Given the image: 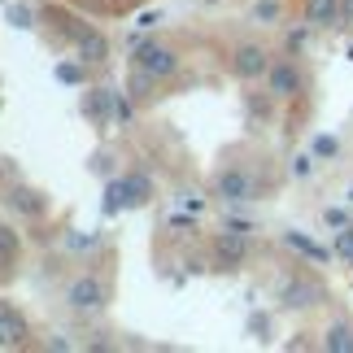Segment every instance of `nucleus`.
I'll return each mask as SVG.
<instances>
[{"label":"nucleus","instance_id":"f257e3e1","mask_svg":"<svg viewBox=\"0 0 353 353\" xmlns=\"http://www.w3.org/2000/svg\"><path fill=\"white\" fill-rule=\"evenodd\" d=\"M214 196L232 201V205H244V201L257 196V179L240 166H227V170H219V179H214Z\"/></svg>","mask_w":353,"mask_h":353},{"label":"nucleus","instance_id":"f03ea898","mask_svg":"<svg viewBox=\"0 0 353 353\" xmlns=\"http://www.w3.org/2000/svg\"><path fill=\"white\" fill-rule=\"evenodd\" d=\"M65 301H70L74 310H101L105 301H110V283L97 279V275H79L70 283V292H65Z\"/></svg>","mask_w":353,"mask_h":353},{"label":"nucleus","instance_id":"7ed1b4c3","mask_svg":"<svg viewBox=\"0 0 353 353\" xmlns=\"http://www.w3.org/2000/svg\"><path fill=\"white\" fill-rule=\"evenodd\" d=\"M135 65L140 70H148V74H157V79H170L174 70H179V57H174V48H166V44H140V52H135Z\"/></svg>","mask_w":353,"mask_h":353},{"label":"nucleus","instance_id":"20e7f679","mask_svg":"<svg viewBox=\"0 0 353 353\" xmlns=\"http://www.w3.org/2000/svg\"><path fill=\"white\" fill-rule=\"evenodd\" d=\"M270 52L262 48V44H240L236 52H232V70H236V79H262L266 70H270Z\"/></svg>","mask_w":353,"mask_h":353},{"label":"nucleus","instance_id":"39448f33","mask_svg":"<svg viewBox=\"0 0 353 353\" xmlns=\"http://www.w3.org/2000/svg\"><path fill=\"white\" fill-rule=\"evenodd\" d=\"M266 92H270L275 101H292L296 92H301V70H296L292 61H275V65L266 70Z\"/></svg>","mask_w":353,"mask_h":353},{"label":"nucleus","instance_id":"423d86ee","mask_svg":"<svg viewBox=\"0 0 353 353\" xmlns=\"http://www.w3.org/2000/svg\"><path fill=\"white\" fill-rule=\"evenodd\" d=\"M74 48H79V61L83 65H101L105 57H110V39H105L101 31H74Z\"/></svg>","mask_w":353,"mask_h":353},{"label":"nucleus","instance_id":"0eeeda50","mask_svg":"<svg viewBox=\"0 0 353 353\" xmlns=\"http://www.w3.org/2000/svg\"><path fill=\"white\" fill-rule=\"evenodd\" d=\"M305 22L310 26H341L345 22V5L341 0H305Z\"/></svg>","mask_w":353,"mask_h":353},{"label":"nucleus","instance_id":"6e6552de","mask_svg":"<svg viewBox=\"0 0 353 353\" xmlns=\"http://www.w3.org/2000/svg\"><path fill=\"white\" fill-rule=\"evenodd\" d=\"M214 249H219V257H223L227 266H236V262H244V253H249V232H236V227H227Z\"/></svg>","mask_w":353,"mask_h":353},{"label":"nucleus","instance_id":"1a4fd4ad","mask_svg":"<svg viewBox=\"0 0 353 353\" xmlns=\"http://www.w3.org/2000/svg\"><path fill=\"white\" fill-rule=\"evenodd\" d=\"M26 341V319L9 301H0V345H22Z\"/></svg>","mask_w":353,"mask_h":353},{"label":"nucleus","instance_id":"9d476101","mask_svg":"<svg viewBox=\"0 0 353 353\" xmlns=\"http://www.w3.org/2000/svg\"><path fill=\"white\" fill-rule=\"evenodd\" d=\"M323 296V288L314 279H288L283 283V305H314Z\"/></svg>","mask_w":353,"mask_h":353},{"label":"nucleus","instance_id":"9b49d317","mask_svg":"<svg viewBox=\"0 0 353 353\" xmlns=\"http://www.w3.org/2000/svg\"><path fill=\"white\" fill-rule=\"evenodd\" d=\"M127 97H131L135 105L153 101V97H157V74H148V70H140V65H131V79H127Z\"/></svg>","mask_w":353,"mask_h":353},{"label":"nucleus","instance_id":"f8f14e48","mask_svg":"<svg viewBox=\"0 0 353 353\" xmlns=\"http://www.w3.org/2000/svg\"><path fill=\"white\" fill-rule=\"evenodd\" d=\"M114 92L110 88H92L88 92V114H92V122H101V127H105V122H110V110H114Z\"/></svg>","mask_w":353,"mask_h":353},{"label":"nucleus","instance_id":"ddd939ff","mask_svg":"<svg viewBox=\"0 0 353 353\" xmlns=\"http://www.w3.org/2000/svg\"><path fill=\"white\" fill-rule=\"evenodd\" d=\"M323 349H332V353H353V323H332Z\"/></svg>","mask_w":353,"mask_h":353},{"label":"nucleus","instance_id":"4468645a","mask_svg":"<svg viewBox=\"0 0 353 353\" xmlns=\"http://www.w3.org/2000/svg\"><path fill=\"white\" fill-rule=\"evenodd\" d=\"M127 179V192H131V205H144L148 196H153V179L148 174H122Z\"/></svg>","mask_w":353,"mask_h":353},{"label":"nucleus","instance_id":"2eb2a0df","mask_svg":"<svg viewBox=\"0 0 353 353\" xmlns=\"http://www.w3.org/2000/svg\"><path fill=\"white\" fill-rule=\"evenodd\" d=\"M118 205H131V192H127V179H114L105 188V214H118Z\"/></svg>","mask_w":353,"mask_h":353},{"label":"nucleus","instance_id":"dca6fc26","mask_svg":"<svg viewBox=\"0 0 353 353\" xmlns=\"http://www.w3.org/2000/svg\"><path fill=\"white\" fill-rule=\"evenodd\" d=\"M9 205L22 210V214H39V210H44V201H35V192H26V188H13V192H9Z\"/></svg>","mask_w":353,"mask_h":353},{"label":"nucleus","instance_id":"f3484780","mask_svg":"<svg viewBox=\"0 0 353 353\" xmlns=\"http://www.w3.org/2000/svg\"><path fill=\"white\" fill-rule=\"evenodd\" d=\"M288 249L305 253V257H314V262H327V249H319L314 240H305V236H296V232H288Z\"/></svg>","mask_w":353,"mask_h":353},{"label":"nucleus","instance_id":"a211bd4d","mask_svg":"<svg viewBox=\"0 0 353 353\" xmlns=\"http://www.w3.org/2000/svg\"><path fill=\"white\" fill-rule=\"evenodd\" d=\"M253 18L257 22H275L279 18V0H262V5H253Z\"/></svg>","mask_w":353,"mask_h":353},{"label":"nucleus","instance_id":"6ab92c4d","mask_svg":"<svg viewBox=\"0 0 353 353\" xmlns=\"http://www.w3.org/2000/svg\"><path fill=\"white\" fill-rule=\"evenodd\" d=\"M9 26H22V31H26V26H35L31 22V9H26V5H9Z\"/></svg>","mask_w":353,"mask_h":353},{"label":"nucleus","instance_id":"aec40b11","mask_svg":"<svg viewBox=\"0 0 353 353\" xmlns=\"http://www.w3.org/2000/svg\"><path fill=\"white\" fill-rule=\"evenodd\" d=\"M314 153L319 157H336V153H341V144H336L332 135H319V140H314Z\"/></svg>","mask_w":353,"mask_h":353},{"label":"nucleus","instance_id":"412c9836","mask_svg":"<svg viewBox=\"0 0 353 353\" xmlns=\"http://www.w3.org/2000/svg\"><path fill=\"white\" fill-rule=\"evenodd\" d=\"M131 114H135L131 110V97H118L114 101V122H131Z\"/></svg>","mask_w":353,"mask_h":353},{"label":"nucleus","instance_id":"4be33fe9","mask_svg":"<svg viewBox=\"0 0 353 353\" xmlns=\"http://www.w3.org/2000/svg\"><path fill=\"white\" fill-rule=\"evenodd\" d=\"M336 253H341V257H349V262H353V227H349V232H345L341 240H336Z\"/></svg>","mask_w":353,"mask_h":353},{"label":"nucleus","instance_id":"5701e85b","mask_svg":"<svg viewBox=\"0 0 353 353\" xmlns=\"http://www.w3.org/2000/svg\"><path fill=\"white\" fill-rule=\"evenodd\" d=\"M57 79H65V83H79L83 74H79V65H61V70H57Z\"/></svg>","mask_w":353,"mask_h":353},{"label":"nucleus","instance_id":"b1692460","mask_svg":"<svg viewBox=\"0 0 353 353\" xmlns=\"http://www.w3.org/2000/svg\"><path fill=\"white\" fill-rule=\"evenodd\" d=\"M323 219H327V227H345V214H341V210H327Z\"/></svg>","mask_w":353,"mask_h":353},{"label":"nucleus","instance_id":"393cba45","mask_svg":"<svg viewBox=\"0 0 353 353\" xmlns=\"http://www.w3.org/2000/svg\"><path fill=\"white\" fill-rule=\"evenodd\" d=\"M157 22H161V13H153V9L140 13V26H157Z\"/></svg>","mask_w":353,"mask_h":353},{"label":"nucleus","instance_id":"a878e982","mask_svg":"<svg viewBox=\"0 0 353 353\" xmlns=\"http://www.w3.org/2000/svg\"><path fill=\"white\" fill-rule=\"evenodd\" d=\"M292 174H310V157H296L292 161Z\"/></svg>","mask_w":353,"mask_h":353},{"label":"nucleus","instance_id":"bb28decb","mask_svg":"<svg viewBox=\"0 0 353 353\" xmlns=\"http://www.w3.org/2000/svg\"><path fill=\"white\" fill-rule=\"evenodd\" d=\"M0 5H5V0H0Z\"/></svg>","mask_w":353,"mask_h":353}]
</instances>
